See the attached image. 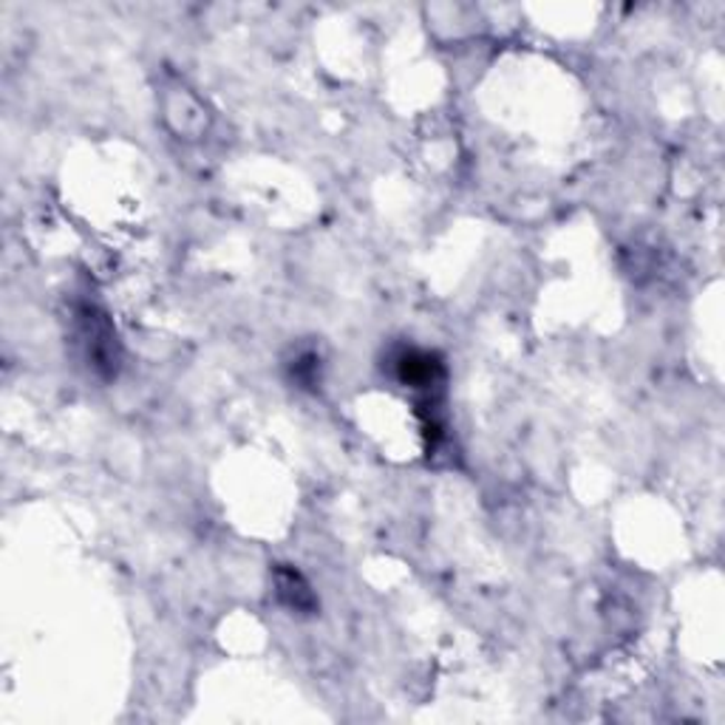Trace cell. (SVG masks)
Instances as JSON below:
<instances>
[{"label":"cell","mask_w":725,"mask_h":725,"mask_svg":"<svg viewBox=\"0 0 725 725\" xmlns=\"http://www.w3.org/2000/svg\"><path fill=\"white\" fill-rule=\"evenodd\" d=\"M74 323L77 343H80L82 354L89 360V366L100 372L102 377L117 374V369H120V343H117V332L105 312L94 303H80L74 312Z\"/></svg>","instance_id":"cell-1"},{"label":"cell","mask_w":725,"mask_h":725,"mask_svg":"<svg viewBox=\"0 0 725 725\" xmlns=\"http://www.w3.org/2000/svg\"><path fill=\"white\" fill-rule=\"evenodd\" d=\"M168 122L184 139H199L208 131V111L188 89H173L168 100Z\"/></svg>","instance_id":"cell-2"},{"label":"cell","mask_w":725,"mask_h":725,"mask_svg":"<svg viewBox=\"0 0 725 725\" xmlns=\"http://www.w3.org/2000/svg\"><path fill=\"white\" fill-rule=\"evenodd\" d=\"M275 587L278 598H281V604H284L286 610L298 612V615H306V612L315 610V595H312L310 584L303 581V575L295 573V570L278 567Z\"/></svg>","instance_id":"cell-3"}]
</instances>
